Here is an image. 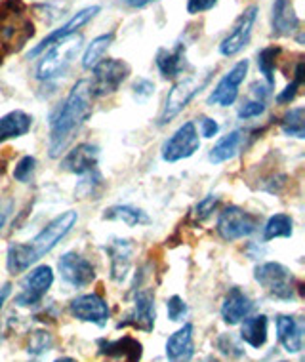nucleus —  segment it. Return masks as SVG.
<instances>
[{
	"instance_id": "43",
	"label": "nucleus",
	"mask_w": 305,
	"mask_h": 362,
	"mask_svg": "<svg viewBox=\"0 0 305 362\" xmlns=\"http://www.w3.org/2000/svg\"><path fill=\"white\" fill-rule=\"evenodd\" d=\"M10 293H12V284H10V282H6L4 286L0 288V309L4 307L6 300L10 298Z\"/></svg>"
},
{
	"instance_id": "30",
	"label": "nucleus",
	"mask_w": 305,
	"mask_h": 362,
	"mask_svg": "<svg viewBox=\"0 0 305 362\" xmlns=\"http://www.w3.org/2000/svg\"><path fill=\"white\" fill-rule=\"evenodd\" d=\"M113 40H115V31L105 33V35H100V37L93 38L92 42L86 46L84 54H82V69L92 71L105 57L107 50L111 48Z\"/></svg>"
},
{
	"instance_id": "20",
	"label": "nucleus",
	"mask_w": 305,
	"mask_h": 362,
	"mask_svg": "<svg viewBox=\"0 0 305 362\" xmlns=\"http://www.w3.org/2000/svg\"><path fill=\"white\" fill-rule=\"evenodd\" d=\"M271 29L273 37L284 38L292 37L299 31V18L294 10L292 0H275L273 12H271Z\"/></svg>"
},
{
	"instance_id": "25",
	"label": "nucleus",
	"mask_w": 305,
	"mask_h": 362,
	"mask_svg": "<svg viewBox=\"0 0 305 362\" xmlns=\"http://www.w3.org/2000/svg\"><path fill=\"white\" fill-rule=\"evenodd\" d=\"M244 141H246V132L244 130L229 132L227 136H224V138L219 139L218 144L212 147L210 155H208L210 163L221 164L231 160V158H235V156L241 153V149H243Z\"/></svg>"
},
{
	"instance_id": "19",
	"label": "nucleus",
	"mask_w": 305,
	"mask_h": 362,
	"mask_svg": "<svg viewBox=\"0 0 305 362\" xmlns=\"http://www.w3.org/2000/svg\"><path fill=\"white\" fill-rule=\"evenodd\" d=\"M252 300L248 298V293H244L241 288H229V292L224 298L221 303V319L225 325L235 326L241 325L252 311Z\"/></svg>"
},
{
	"instance_id": "5",
	"label": "nucleus",
	"mask_w": 305,
	"mask_h": 362,
	"mask_svg": "<svg viewBox=\"0 0 305 362\" xmlns=\"http://www.w3.org/2000/svg\"><path fill=\"white\" fill-rule=\"evenodd\" d=\"M82 48V37L81 35H71L67 38H62L59 42L52 44L48 50H44L46 54L37 65V78L42 82H50L65 75V71L69 69V65L73 63L76 54Z\"/></svg>"
},
{
	"instance_id": "35",
	"label": "nucleus",
	"mask_w": 305,
	"mask_h": 362,
	"mask_svg": "<svg viewBox=\"0 0 305 362\" xmlns=\"http://www.w3.org/2000/svg\"><path fill=\"white\" fill-rule=\"evenodd\" d=\"M218 204H219L218 194H208V197H205L202 200H199V204H197L193 210L195 219H199V221H205V219H208L214 212H216Z\"/></svg>"
},
{
	"instance_id": "7",
	"label": "nucleus",
	"mask_w": 305,
	"mask_h": 362,
	"mask_svg": "<svg viewBox=\"0 0 305 362\" xmlns=\"http://www.w3.org/2000/svg\"><path fill=\"white\" fill-rule=\"evenodd\" d=\"M130 75V65L122 59H101L92 69V81H88L92 98H105L115 94Z\"/></svg>"
},
{
	"instance_id": "1",
	"label": "nucleus",
	"mask_w": 305,
	"mask_h": 362,
	"mask_svg": "<svg viewBox=\"0 0 305 362\" xmlns=\"http://www.w3.org/2000/svg\"><path fill=\"white\" fill-rule=\"evenodd\" d=\"M92 115V92L88 81H79L71 88L67 100L57 109L50 122V138H48V151L52 158H56L67 151L73 139L82 126Z\"/></svg>"
},
{
	"instance_id": "2",
	"label": "nucleus",
	"mask_w": 305,
	"mask_h": 362,
	"mask_svg": "<svg viewBox=\"0 0 305 362\" xmlns=\"http://www.w3.org/2000/svg\"><path fill=\"white\" fill-rule=\"evenodd\" d=\"M76 221H79V214L75 210H67V212L59 214L57 218L52 219L50 223L46 225L42 231L38 233L37 237L29 240V243L10 244L6 252L8 271L12 275L25 273L27 269L35 265L40 257L50 254L57 244L67 237L71 229L75 227Z\"/></svg>"
},
{
	"instance_id": "28",
	"label": "nucleus",
	"mask_w": 305,
	"mask_h": 362,
	"mask_svg": "<svg viewBox=\"0 0 305 362\" xmlns=\"http://www.w3.org/2000/svg\"><path fill=\"white\" fill-rule=\"evenodd\" d=\"M269 334V319L265 315H254L246 317L241 326V339L254 349H260L267 344Z\"/></svg>"
},
{
	"instance_id": "14",
	"label": "nucleus",
	"mask_w": 305,
	"mask_h": 362,
	"mask_svg": "<svg viewBox=\"0 0 305 362\" xmlns=\"http://www.w3.org/2000/svg\"><path fill=\"white\" fill-rule=\"evenodd\" d=\"M69 313L75 319L82 320V322H92L96 326H105L109 315H111L107 301L98 293H84V296L71 300Z\"/></svg>"
},
{
	"instance_id": "9",
	"label": "nucleus",
	"mask_w": 305,
	"mask_h": 362,
	"mask_svg": "<svg viewBox=\"0 0 305 362\" xmlns=\"http://www.w3.org/2000/svg\"><path fill=\"white\" fill-rule=\"evenodd\" d=\"M200 149V138L197 126L187 120L170 136L162 145V160L166 163H180L183 158L193 156Z\"/></svg>"
},
{
	"instance_id": "4",
	"label": "nucleus",
	"mask_w": 305,
	"mask_h": 362,
	"mask_svg": "<svg viewBox=\"0 0 305 362\" xmlns=\"http://www.w3.org/2000/svg\"><path fill=\"white\" fill-rule=\"evenodd\" d=\"M214 76V67H206V69L195 73V75H189L185 78H181L180 82H175L174 88L170 90L168 95H166V103H164V109L161 112V119H159V124L164 126L172 122V120L180 115L183 109H185L191 101L197 98V95L205 90Z\"/></svg>"
},
{
	"instance_id": "3",
	"label": "nucleus",
	"mask_w": 305,
	"mask_h": 362,
	"mask_svg": "<svg viewBox=\"0 0 305 362\" xmlns=\"http://www.w3.org/2000/svg\"><path fill=\"white\" fill-rule=\"evenodd\" d=\"M35 37V25L25 16L21 0H4L0 4V46L19 52Z\"/></svg>"
},
{
	"instance_id": "40",
	"label": "nucleus",
	"mask_w": 305,
	"mask_h": 362,
	"mask_svg": "<svg viewBox=\"0 0 305 362\" xmlns=\"http://www.w3.org/2000/svg\"><path fill=\"white\" fill-rule=\"evenodd\" d=\"M199 126H200V136H202V138L212 139L214 136H218L219 124L214 119H210V117H200Z\"/></svg>"
},
{
	"instance_id": "22",
	"label": "nucleus",
	"mask_w": 305,
	"mask_h": 362,
	"mask_svg": "<svg viewBox=\"0 0 305 362\" xmlns=\"http://www.w3.org/2000/svg\"><path fill=\"white\" fill-rule=\"evenodd\" d=\"M277 336L288 353H299L304 347V320L290 315L277 317Z\"/></svg>"
},
{
	"instance_id": "13",
	"label": "nucleus",
	"mask_w": 305,
	"mask_h": 362,
	"mask_svg": "<svg viewBox=\"0 0 305 362\" xmlns=\"http://www.w3.org/2000/svg\"><path fill=\"white\" fill-rule=\"evenodd\" d=\"M57 269L63 282H67L73 288H86L96 281V269L92 262H88L86 257H82L76 252L63 254L57 262Z\"/></svg>"
},
{
	"instance_id": "39",
	"label": "nucleus",
	"mask_w": 305,
	"mask_h": 362,
	"mask_svg": "<svg viewBox=\"0 0 305 362\" xmlns=\"http://www.w3.org/2000/svg\"><path fill=\"white\" fill-rule=\"evenodd\" d=\"M219 0H187V13L191 16H199L208 10H212Z\"/></svg>"
},
{
	"instance_id": "24",
	"label": "nucleus",
	"mask_w": 305,
	"mask_h": 362,
	"mask_svg": "<svg viewBox=\"0 0 305 362\" xmlns=\"http://www.w3.org/2000/svg\"><path fill=\"white\" fill-rule=\"evenodd\" d=\"M101 355L111 356V358H125V362H139L142 358V344L130 336L120 337L115 341H98Z\"/></svg>"
},
{
	"instance_id": "42",
	"label": "nucleus",
	"mask_w": 305,
	"mask_h": 362,
	"mask_svg": "<svg viewBox=\"0 0 305 362\" xmlns=\"http://www.w3.org/2000/svg\"><path fill=\"white\" fill-rule=\"evenodd\" d=\"M13 210V200L12 199H0V231L2 227L6 225L8 216L12 214Z\"/></svg>"
},
{
	"instance_id": "18",
	"label": "nucleus",
	"mask_w": 305,
	"mask_h": 362,
	"mask_svg": "<svg viewBox=\"0 0 305 362\" xmlns=\"http://www.w3.org/2000/svg\"><path fill=\"white\" fill-rule=\"evenodd\" d=\"M100 151L92 144H81L69 151L62 160V168L76 175H88L96 172Z\"/></svg>"
},
{
	"instance_id": "41",
	"label": "nucleus",
	"mask_w": 305,
	"mask_h": 362,
	"mask_svg": "<svg viewBox=\"0 0 305 362\" xmlns=\"http://www.w3.org/2000/svg\"><path fill=\"white\" fill-rule=\"evenodd\" d=\"M134 92H136V95H139V98H149V95L155 94V84L151 81H147V78H139V81L134 84Z\"/></svg>"
},
{
	"instance_id": "31",
	"label": "nucleus",
	"mask_w": 305,
	"mask_h": 362,
	"mask_svg": "<svg viewBox=\"0 0 305 362\" xmlns=\"http://www.w3.org/2000/svg\"><path fill=\"white\" fill-rule=\"evenodd\" d=\"M294 233V219L288 214H275L263 227V240L290 238Z\"/></svg>"
},
{
	"instance_id": "12",
	"label": "nucleus",
	"mask_w": 305,
	"mask_h": 362,
	"mask_svg": "<svg viewBox=\"0 0 305 362\" xmlns=\"http://www.w3.org/2000/svg\"><path fill=\"white\" fill-rule=\"evenodd\" d=\"M248 75V59H241L238 63L233 65V69L229 73H225L221 76V81L216 84L212 90V94L208 95V105L218 107H229L233 105L238 98V90L241 84L244 82Z\"/></svg>"
},
{
	"instance_id": "47",
	"label": "nucleus",
	"mask_w": 305,
	"mask_h": 362,
	"mask_svg": "<svg viewBox=\"0 0 305 362\" xmlns=\"http://www.w3.org/2000/svg\"><path fill=\"white\" fill-rule=\"evenodd\" d=\"M0 65H2V54H0Z\"/></svg>"
},
{
	"instance_id": "6",
	"label": "nucleus",
	"mask_w": 305,
	"mask_h": 362,
	"mask_svg": "<svg viewBox=\"0 0 305 362\" xmlns=\"http://www.w3.org/2000/svg\"><path fill=\"white\" fill-rule=\"evenodd\" d=\"M254 279L265 292L280 301H290L296 298L298 281L292 271L284 267L282 263L265 262L254 269Z\"/></svg>"
},
{
	"instance_id": "16",
	"label": "nucleus",
	"mask_w": 305,
	"mask_h": 362,
	"mask_svg": "<svg viewBox=\"0 0 305 362\" xmlns=\"http://www.w3.org/2000/svg\"><path fill=\"white\" fill-rule=\"evenodd\" d=\"M103 250L109 256V263H111V279L115 282H125L128 279L132 267V256L136 250V244L132 243L130 238H113L111 243H107L103 246Z\"/></svg>"
},
{
	"instance_id": "8",
	"label": "nucleus",
	"mask_w": 305,
	"mask_h": 362,
	"mask_svg": "<svg viewBox=\"0 0 305 362\" xmlns=\"http://www.w3.org/2000/svg\"><path fill=\"white\" fill-rule=\"evenodd\" d=\"M260 227V219L241 206H227L218 218V235L227 243L254 235Z\"/></svg>"
},
{
	"instance_id": "37",
	"label": "nucleus",
	"mask_w": 305,
	"mask_h": 362,
	"mask_svg": "<svg viewBox=\"0 0 305 362\" xmlns=\"http://www.w3.org/2000/svg\"><path fill=\"white\" fill-rule=\"evenodd\" d=\"M35 168H37V160L35 156H23L18 164H16V170H13V177L19 181V183H29V180L35 174Z\"/></svg>"
},
{
	"instance_id": "26",
	"label": "nucleus",
	"mask_w": 305,
	"mask_h": 362,
	"mask_svg": "<svg viewBox=\"0 0 305 362\" xmlns=\"http://www.w3.org/2000/svg\"><path fill=\"white\" fill-rule=\"evenodd\" d=\"M33 117L25 111H10L4 117H0V144H4L8 139H16L25 136L31 130Z\"/></svg>"
},
{
	"instance_id": "46",
	"label": "nucleus",
	"mask_w": 305,
	"mask_h": 362,
	"mask_svg": "<svg viewBox=\"0 0 305 362\" xmlns=\"http://www.w3.org/2000/svg\"><path fill=\"white\" fill-rule=\"evenodd\" d=\"M205 362H218V361H214V358H206Z\"/></svg>"
},
{
	"instance_id": "21",
	"label": "nucleus",
	"mask_w": 305,
	"mask_h": 362,
	"mask_svg": "<svg viewBox=\"0 0 305 362\" xmlns=\"http://www.w3.org/2000/svg\"><path fill=\"white\" fill-rule=\"evenodd\" d=\"M156 67L161 75L168 81H174L187 67V46L185 42H178L174 48H161L156 52Z\"/></svg>"
},
{
	"instance_id": "29",
	"label": "nucleus",
	"mask_w": 305,
	"mask_h": 362,
	"mask_svg": "<svg viewBox=\"0 0 305 362\" xmlns=\"http://www.w3.org/2000/svg\"><path fill=\"white\" fill-rule=\"evenodd\" d=\"M103 219L109 221H120V223L128 225V227H142V225H149L151 218L147 212L142 208L128 206V204H117V206L107 208L103 212Z\"/></svg>"
},
{
	"instance_id": "11",
	"label": "nucleus",
	"mask_w": 305,
	"mask_h": 362,
	"mask_svg": "<svg viewBox=\"0 0 305 362\" xmlns=\"http://www.w3.org/2000/svg\"><path fill=\"white\" fill-rule=\"evenodd\" d=\"M258 6L252 4L244 10L241 16L237 18V21L231 27L229 35L219 42V54L225 57L237 56L238 52H243L250 42V37H252V29H254L255 19H258Z\"/></svg>"
},
{
	"instance_id": "44",
	"label": "nucleus",
	"mask_w": 305,
	"mask_h": 362,
	"mask_svg": "<svg viewBox=\"0 0 305 362\" xmlns=\"http://www.w3.org/2000/svg\"><path fill=\"white\" fill-rule=\"evenodd\" d=\"M153 2H159V0H126V4L130 8H145Z\"/></svg>"
},
{
	"instance_id": "23",
	"label": "nucleus",
	"mask_w": 305,
	"mask_h": 362,
	"mask_svg": "<svg viewBox=\"0 0 305 362\" xmlns=\"http://www.w3.org/2000/svg\"><path fill=\"white\" fill-rule=\"evenodd\" d=\"M193 325H183L175 330L166 341V358L168 362H191L195 355Z\"/></svg>"
},
{
	"instance_id": "34",
	"label": "nucleus",
	"mask_w": 305,
	"mask_h": 362,
	"mask_svg": "<svg viewBox=\"0 0 305 362\" xmlns=\"http://www.w3.org/2000/svg\"><path fill=\"white\" fill-rule=\"evenodd\" d=\"M304 75H305V65L304 62H299L298 65H296V71H294L292 82H290V84H288V86L284 88L279 95H277V103H280V105H287V103L296 100L299 88H301V84H304Z\"/></svg>"
},
{
	"instance_id": "45",
	"label": "nucleus",
	"mask_w": 305,
	"mask_h": 362,
	"mask_svg": "<svg viewBox=\"0 0 305 362\" xmlns=\"http://www.w3.org/2000/svg\"><path fill=\"white\" fill-rule=\"evenodd\" d=\"M54 362H76L75 358H71V356H59V358H56Z\"/></svg>"
},
{
	"instance_id": "32",
	"label": "nucleus",
	"mask_w": 305,
	"mask_h": 362,
	"mask_svg": "<svg viewBox=\"0 0 305 362\" xmlns=\"http://www.w3.org/2000/svg\"><path fill=\"white\" fill-rule=\"evenodd\" d=\"M280 130L287 136L304 139L305 138V109L304 107H292L290 111L284 112L280 120Z\"/></svg>"
},
{
	"instance_id": "27",
	"label": "nucleus",
	"mask_w": 305,
	"mask_h": 362,
	"mask_svg": "<svg viewBox=\"0 0 305 362\" xmlns=\"http://www.w3.org/2000/svg\"><path fill=\"white\" fill-rule=\"evenodd\" d=\"M269 90L271 88L262 82H255L252 84L248 92V98L243 101V105L238 107V119L248 120V119H258L262 117L265 109H267V98Z\"/></svg>"
},
{
	"instance_id": "17",
	"label": "nucleus",
	"mask_w": 305,
	"mask_h": 362,
	"mask_svg": "<svg viewBox=\"0 0 305 362\" xmlns=\"http://www.w3.org/2000/svg\"><path fill=\"white\" fill-rule=\"evenodd\" d=\"M101 8L100 6H88L84 8V10H81V12H76L73 18L69 19L67 23H63L62 27H57L56 31H52L48 37L44 38L42 42L38 44V46H35L31 52H29V57H37L40 56L44 50H48L52 44L59 42L62 38H67L71 37V35H75V33H79V29L81 27H84L88 23V21H92L98 13H100Z\"/></svg>"
},
{
	"instance_id": "33",
	"label": "nucleus",
	"mask_w": 305,
	"mask_h": 362,
	"mask_svg": "<svg viewBox=\"0 0 305 362\" xmlns=\"http://www.w3.org/2000/svg\"><path fill=\"white\" fill-rule=\"evenodd\" d=\"M280 56L279 46H267L262 52H258V69L263 75L269 88H275V65Z\"/></svg>"
},
{
	"instance_id": "38",
	"label": "nucleus",
	"mask_w": 305,
	"mask_h": 362,
	"mask_svg": "<svg viewBox=\"0 0 305 362\" xmlns=\"http://www.w3.org/2000/svg\"><path fill=\"white\" fill-rule=\"evenodd\" d=\"M166 311H168V319L172 320V322H180V320H183L187 317V303L183 301V298H180V296H172L168 300V303H166Z\"/></svg>"
},
{
	"instance_id": "48",
	"label": "nucleus",
	"mask_w": 305,
	"mask_h": 362,
	"mask_svg": "<svg viewBox=\"0 0 305 362\" xmlns=\"http://www.w3.org/2000/svg\"><path fill=\"white\" fill-rule=\"evenodd\" d=\"M279 362H287V361H279Z\"/></svg>"
},
{
	"instance_id": "10",
	"label": "nucleus",
	"mask_w": 305,
	"mask_h": 362,
	"mask_svg": "<svg viewBox=\"0 0 305 362\" xmlns=\"http://www.w3.org/2000/svg\"><path fill=\"white\" fill-rule=\"evenodd\" d=\"M54 284V271L48 265H38L31 269V273L21 281L19 292L16 296V303L19 307H33L42 301L48 290Z\"/></svg>"
},
{
	"instance_id": "15",
	"label": "nucleus",
	"mask_w": 305,
	"mask_h": 362,
	"mask_svg": "<svg viewBox=\"0 0 305 362\" xmlns=\"http://www.w3.org/2000/svg\"><path fill=\"white\" fill-rule=\"evenodd\" d=\"M155 293L149 290H142L134 298V307L132 311L120 320L119 328H136L142 332H153L155 328Z\"/></svg>"
},
{
	"instance_id": "36",
	"label": "nucleus",
	"mask_w": 305,
	"mask_h": 362,
	"mask_svg": "<svg viewBox=\"0 0 305 362\" xmlns=\"http://www.w3.org/2000/svg\"><path fill=\"white\" fill-rule=\"evenodd\" d=\"M216 347H218L225 356L229 358H238V356L244 355V349L237 344V339L231 336V334H224L216 339Z\"/></svg>"
}]
</instances>
